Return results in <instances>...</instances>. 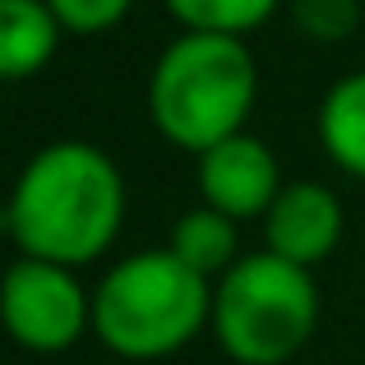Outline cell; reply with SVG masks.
<instances>
[{"instance_id": "obj_1", "label": "cell", "mask_w": 365, "mask_h": 365, "mask_svg": "<svg viewBox=\"0 0 365 365\" xmlns=\"http://www.w3.org/2000/svg\"><path fill=\"white\" fill-rule=\"evenodd\" d=\"M125 227V176L88 139L37 148L14 176L5 232L24 259L83 268L116 245Z\"/></svg>"}, {"instance_id": "obj_2", "label": "cell", "mask_w": 365, "mask_h": 365, "mask_svg": "<svg viewBox=\"0 0 365 365\" xmlns=\"http://www.w3.org/2000/svg\"><path fill=\"white\" fill-rule=\"evenodd\" d=\"M259 102V65L245 37L176 33L148 70V120L171 148L208 153L245 130Z\"/></svg>"}, {"instance_id": "obj_3", "label": "cell", "mask_w": 365, "mask_h": 365, "mask_svg": "<svg viewBox=\"0 0 365 365\" xmlns=\"http://www.w3.org/2000/svg\"><path fill=\"white\" fill-rule=\"evenodd\" d=\"M213 324V282L167 245L125 255L93 287V338L125 361H167Z\"/></svg>"}, {"instance_id": "obj_4", "label": "cell", "mask_w": 365, "mask_h": 365, "mask_svg": "<svg viewBox=\"0 0 365 365\" xmlns=\"http://www.w3.org/2000/svg\"><path fill=\"white\" fill-rule=\"evenodd\" d=\"M319 329L314 273L273 250L241 255L213 282L208 333L236 365H287Z\"/></svg>"}, {"instance_id": "obj_5", "label": "cell", "mask_w": 365, "mask_h": 365, "mask_svg": "<svg viewBox=\"0 0 365 365\" xmlns=\"http://www.w3.org/2000/svg\"><path fill=\"white\" fill-rule=\"evenodd\" d=\"M5 333L14 347L33 356L70 351L83 333H93V292H83L79 268L46 264L19 255L0 287Z\"/></svg>"}, {"instance_id": "obj_6", "label": "cell", "mask_w": 365, "mask_h": 365, "mask_svg": "<svg viewBox=\"0 0 365 365\" xmlns=\"http://www.w3.org/2000/svg\"><path fill=\"white\" fill-rule=\"evenodd\" d=\"M199 199L217 213H227L232 222H255L273 208V199L282 195V167L277 153L268 148L259 134H232V139L213 143L208 153H199Z\"/></svg>"}, {"instance_id": "obj_7", "label": "cell", "mask_w": 365, "mask_h": 365, "mask_svg": "<svg viewBox=\"0 0 365 365\" xmlns=\"http://www.w3.org/2000/svg\"><path fill=\"white\" fill-rule=\"evenodd\" d=\"M342 227H347L342 199L324 180H292L264 213V250L301 268H314L338 250Z\"/></svg>"}, {"instance_id": "obj_8", "label": "cell", "mask_w": 365, "mask_h": 365, "mask_svg": "<svg viewBox=\"0 0 365 365\" xmlns=\"http://www.w3.org/2000/svg\"><path fill=\"white\" fill-rule=\"evenodd\" d=\"M61 19L46 0H0V74L24 83L42 74L61 51Z\"/></svg>"}, {"instance_id": "obj_9", "label": "cell", "mask_w": 365, "mask_h": 365, "mask_svg": "<svg viewBox=\"0 0 365 365\" xmlns=\"http://www.w3.org/2000/svg\"><path fill=\"white\" fill-rule=\"evenodd\" d=\"M314 139L338 171L365 180V70H351L324 88L314 111Z\"/></svg>"}, {"instance_id": "obj_10", "label": "cell", "mask_w": 365, "mask_h": 365, "mask_svg": "<svg viewBox=\"0 0 365 365\" xmlns=\"http://www.w3.org/2000/svg\"><path fill=\"white\" fill-rule=\"evenodd\" d=\"M236 227L241 222H232L227 213H217V208H208V204L185 208V213L171 222L167 250L180 264H190L195 273H204L208 282H217V277L241 259V232H236Z\"/></svg>"}, {"instance_id": "obj_11", "label": "cell", "mask_w": 365, "mask_h": 365, "mask_svg": "<svg viewBox=\"0 0 365 365\" xmlns=\"http://www.w3.org/2000/svg\"><path fill=\"white\" fill-rule=\"evenodd\" d=\"M287 0H162L171 24L180 33H222V37H250L268 19L282 14Z\"/></svg>"}, {"instance_id": "obj_12", "label": "cell", "mask_w": 365, "mask_h": 365, "mask_svg": "<svg viewBox=\"0 0 365 365\" xmlns=\"http://www.w3.org/2000/svg\"><path fill=\"white\" fill-rule=\"evenodd\" d=\"M287 24L314 46L347 42L351 33H365V0H287Z\"/></svg>"}, {"instance_id": "obj_13", "label": "cell", "mask_w": 365, "mask_h": 365, "mask_svg": "<svg viewBox=\"0 0 365 365\" xmlns=\"http://www.w3.org/2000/svg\"><path fill=\"white\" fill-rule=\"evenodd\" d=\"M46 5H51V14L61 19L65 33L102 37V33H111V28H120L125 19H130L134 0H46Z\"/></svg>"}]
</instances>
